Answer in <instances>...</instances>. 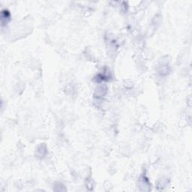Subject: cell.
<instances>
[{
  "label": "cell",
  "instance_id": "1",
  "mask_svg": "<svg viewBox=\"0 0 192 192\" xmlns=\"http://www.w3.org/2000/svg\"><path fill=\"white\" fill-rule=\"evenodd\" d=\"M107 88L105 85L102 86H98V88L96 89V91H95V93H96V97L100 98L102 97L103 95H104L105 94L107 93Z\"/></svg>",
  "mask_w": 192,
  "mask_h": 192
},
{
  "label": "cell",
  "instance_id": "2",
  "mask_svg": "<svg viewBox=\"0 0 192 192\" xmlns=\"http://www.w3.org/2000/svg\"><path fill=\"white\" fill-rule=\"evenodd\" d=\"M10 20V14L8 11H3L2 12V17H1V22H2V25L4 26L8 23V21Z\"/></svg>",
  "mask_w": 192,
  "mask_h": 192
},
{
  "label": "cell",
  "instance_id": "3",
  "mask_svg": "<svg viewBox=\"0 0 192 192\" xmlns=\"http://www.w3.org/2000/svg\"><path fill=\"white\" fill-rule=\"evenodd\" d=\"M38 149H39V150H43V149H44V148H43V146H41V147H39ZM38 152H40V151H38ZM43 152H44V151L41 152V156H42V155H44V154H43Z\"/></svg>",
  "mask_w": 192,
  "mask_h": 192
}]
</instances>
